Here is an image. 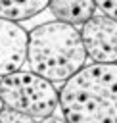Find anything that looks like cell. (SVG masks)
Instances as JSON below:
<instances>
[{"label": "cell", "mask_w": 117, "mask_h": 123, "mask_svg": "<svg viewBox=\"0 0 117 123\" xmlns=\"http://www.w3.org/2000/svg\"><path fill=\"white\" fill-rule=\"evenodd\" d=\"M67 123H117V63H90L58 88Z\"/></svg>", "instance_id": "6da1fadb"}, {"label": "cell", "mask_w": 117, "mask_h": 123, "mask_svg": "<svg viewBox=\"0 0 117 123\" xmlns=\"http://www.w3.org/2000/svg\"><path fill=\"white\" fill-rule=\"evenodd\" d=\"M48 8L56 21L81 27L84 21H88L96 13L94 0H50Z\"/></svg>", "instance_id": "8992f818"}, {"label": "cell", "mask_w": 117, "mask_h": 123, "mask_svg": "<svg viewBox=\"0 0 117 123\" xmlns=\"http://www.w3.org/2000/svg\"><path fill=\"white\" fill-rule=\"evenodd\" d=\"M94 4L100 10V13L107 15L113 21H117V0H94Z\"/></svg>", "instance_id": "9c48e42d"}, {"label": "cell", "mask_w": 117, "mask_h": 123, "mask_svg": "<svg viewBox=\"0 0 117 123\" xmlns=\"http://www.w3.org/2000/svg\"><path fill=\"white\" fill-rule=\"evenodd\" d=\"M86 63V54L77 27L61 21H46L29 31V71L50 83H65Z\"/></svg>", "instance_id": "7a4b0ae2"}, {"label": "cell", "mask_w": 117, "mask_h": 123, "mask_svg": "<svg viewBox=\"0 0 117 123\" xmlns=\"http://www.w3.org/2000/svg\"><path fill=\"white\" fill-rule=\"evenodd\" d=\"M0 123H38V121L35 117H31V115L21 113V111H15V110H10V108H2Z\"/></svg>", "instance_id": "ba28073f"}, {"label": "cell", "mask_w": 117, "mask_h": 123, "mask_svg": "<svg viewBox=\"0 0 117 123\" xmlns=\"http://www.w3.org/2000/svg\"><path fill=\"white\" fill-rule=\"evenodd\" d=\"M2 108H4V104H2V100H0V111H2Z\"/></svg>", "instance_id": "8fae6325"}, {"label": "cell", "mask_w": 117, "mask_h": 123, "mask_svg": "<svg viewBox=\"0 0 117 123\" xmlns=\"http://www.w3.org/2000/svg\"><path fill=\"white\" fill-rule=\"evenodd\" d=\"M29 31L21 23L0 19V77L19 71L27 63Z\"/></svg>", "instance_id": "5b68a950"}, {"label": "cell", "mask_w": 117, "mask_h": 123, "mask_svg": "<svg viewBox=\"0 0 117 123\" xmlns=\"http://www.w3.org/2000/svg\"><path fill=\"white\" fill-rule=\"evenodd\" d=\"M50 0H0V19L13 23L27 21L48 8Z\"/></svg>", "instance_id": "52a82bcc"}, {"label": "cell", "mask_w": 117, "mask_h": 123, "mask_svg": "<svg viewBox=\"0 0 117 123\" xmlns=\"http://www.w3.org/2000/svg\"><path fill=\"white\" fill-rule=\"evenodd\" d=\"M0 100L4 108L21 111L40 121L54 115L58 110V88L40 75L19 69L0 77Z\"/></svg>", "instance_id": "3957f363"}, {"label": "cell", "mask_w": 117, "mask_h": 123, "mask_svg": "<svg viewBox=\"0 0 117 123\" xmlns=\"http://www.w3.org/2000/svg\"><path fill=\"white\" fill-rule=\"evenodd\" d=\"M38 123H67L63 117H58V115H50V117H46V119H40Z\"/></svg>", "instance_id": "30bf717a"}, {"label": "cell", "mask_w": 117, "mask_h": 123, "mask_svg": "<svg viewBox=\"0 0 117 123\" xmlns=\"http://www.w3.org/2000/svg\"><path fill=\"white\" fill-rule=\"evenodd\" d=\"M86 60L92 63H117V21L94 13L79 29Z\"/></svg>", "instance_id": "277c9868"}]
</instances>
